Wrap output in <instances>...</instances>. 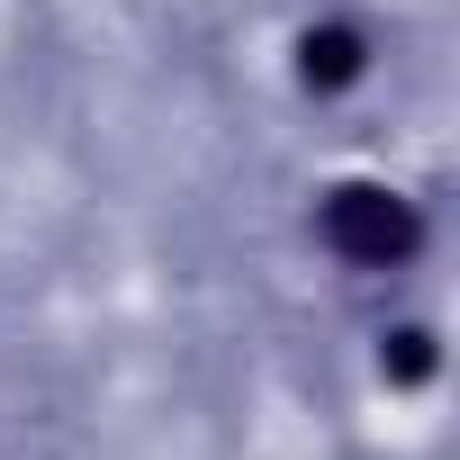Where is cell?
Returning <instances> with one entry per match:
<instances>
[{"instance_id": "6da1fadb", "label": "cell", "mask_w": 460, "mask_h": 460, "mask_svg": "<svg viewBox=\"0 0 460 460\" xmlns=\"http://www.w3.org/2000/svg\"><path fill=\"white\" fill-rule=\"evenodd\" d=\"M325 235H334V253H352V262H397V253L415 244V217H406V199L352 181V190L325 199Z\"/></svg>"}, {"instance_id": "7a4b0ae2", "label": "cell", "mask_w": 460, "mask_h": 460, "mask_svg": "<svg viewBox=\"0 0 460 460\" xmlns=\"http://www.w3.org/2000/svg\"><path fill=\"white\" fill-rule=\"evenodd\" d=\"M361 64H370V55H361L352 28H307V37H298V82H307V91H343V82H361Z\"/></svg>"}, {"instance_id": "3957f363", "label": "cell", "mask_w": 460, "mask_h": 460, "mask_svg": "<svg viewBox=\"0 0 460 460\" xmlns=\"http://www.w3.org/2000/svg\"><path fill=\"white\" fill-rule=\"evenodd\" d=\"M388 343H397V352H379V370H397V379H424V370H433V343H424V334H388Z\"/></svg>"}]
</instances>
